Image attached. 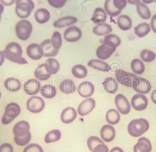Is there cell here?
Listing matches in <instances>:
<instances>
[{
  "mask_svg": "<svg viewBox=\"0 0 156 152\" xmlns=\"http://www.w3.org/2000/svg\"><path fill=\"white\" fill-rule=\"evenodd\" d=\"M27 54L28 56L33 60H39L44 56V51L41 44L32 43L27 48Z\"/></svg>",
  "mask_w": 156,
  "mask_h": 152,
  "instance_id": "obj_15",
  "label": "cell"
},
{
  "mask_svg": "<svg viewBox=\"0 0 156 152\" xmlns=\"http://www.w3.org/2000/svg\"><path fill=\"white\" fill-rule=\"evenodd\" d=\"M5 58L10 61L19 64H28L27 61L23 56L21 46L16 42H11L7 44L3 51Z\"/></svg>",
  "mask_w": 156,
  "mask_h": 152,
  "instance_id": "obj_2",
  "label": "cell"
},
{
  "mask_svg": "<svg viewBox=\"0 0 156 152\" xmlns=\"http://www.w3.org/2000/svg\"><path fill=\"white\" fill-rule=\"evenodd\" d=\"M41 46L43 49L44 56L46 57H55L58 54L59 50H57L52 46L51 40L47 39L42 42Z\"/></svg>",
  "mask_w": 156,
  "mask_h": 152,
  "instance_id": "obj_22",
  "label": "cell"
},
{
  "mask_svg": "<svg viewBox=\"0 0 156 152\" xmlns=\"http://www.w3.org/2000/svg\"><path fill=\"white\" fill-rule=\"evenodd\" d=\"M77 112L73 107H67L64 109L61 115V120L65 124H69L76 119Z\"/></svg>",
  "mask_w": 156,
  "mask_h": 152,
  "instance_id": "obj_21",
  "label": "cell"
},
{
  "mask_svg": "<svg viewBox=\"0 0 156 152\" xmlns=\"http://www.w3.org/2000/svg\"><path fill=\"white\" fill-rule=\"evenodd\" d=\"M61 132L59 130H53L48 132L45 137V142L47 143H54L60 140Z\"/></svg>",
  "mask_w": 156,
  "mask_h": 152,
  "instance_id": "obj_39",
  "label": "cell"
},
{
  "mask_svg": "<svg viewBox=\"0 0 156 152\" xmlns=\"http://www.w3.org/2000/svg\"><path fill=\"white\" fill-rule=\"evenodd\" d=\"M42 96L46 98H52L56 95V89L55 86L51 84L44 85L40 89Z\"/></svg>",
  "mask_w": 156,
  "mask_h": 152,
  "instance_id": "obj_35",
  "label": "cell"
},
{
  "mask_svg": "<svg viewBox=\"0 0 156 152\" xmlns=\"http://www.w3.org/2000/svg\"><path fill=\"white\" fill-rule=\"evenodd\" d=\"M117 24L120 29L123 31H127L132 27L131 18L127 15H122L117 18Z\"/></svg>",
  "mask_w": 156,
  "mask_h": 152,
  "instance_id": "obj_31",
  "label": "cell"
},
{
  "mask_svg": "<svg viewBox=\"0 0 156 152\" xmlns=\"http://www.w3.org/2000/svg\"><path fill=\"white\" fill-rule=\"evenodd\" d=\"M21 113L20 106L16 103H11L6 106L5 113L2 118V123L8 124L18 117Z\"/></svg>",
  "mask_w": 156,
  "mask_h": 152,
  "instance_id": "obj_6",
  "label": "cell"
},
{
  "mask_svg": "<svg viewBox=\"0 0 156 152\" xmlns=\"http://www.w3.org/2000/svg\"><path fill=\"white\" fill-rule=\"evenodd\" d=\"M141 1H142V2H143L145 4H150L154 2L155 0H141Z\"/></svg>",
  "mask_w": 156,
  "mask_h": 152,
  "instance_id": "obj_57",
  "label": "cell"
},
{
  "mask_svg": "<svg viewBox=\"0 0 156 152\" xmlns=\"http://www.w3.org/2000/svg\"><path fill=\"white\" fill-rule=\"evenodd\" d=\"M115 76L117 81L122 85L132 87L133 81L137 76L123 70H117L115 72Z\"/></svg>",
  "mask_w": 156,
  "mask_h": 152,
  "instance_id": "obj_8",
  "label": "cell"
},
{
  "mask_svg": "<svg viewBox=\"0 0 156 152\" xmlns=\"http://www.w3.org/2000/svg\"><path fill=\"white\" fill-rule=\"evenodd\" d=\"M87 65L94 69L103 72H108L111 70V67L109 64L100 60H90L87 63Z\"/></svg>",
  "mask_w": 156,
  "mask_h": 152,
  "instance_id": "obj_23",
  "label": "cell"
},
{
  "mask_svg": "<svg viewBox=\"0 0 156 152\" xmlns=\"http://www.w3.org/2000/svg\"><path fill=\"white\" fill-rule=\"evenodd\" d=\"M133 109L137 111L144 110L148 106L147 98L142 94H137L133 96L131 100Z\"/></svg>",
  "mask_w": 156,
  "mask_h": 152,
  "instance_id": "obj_13",
  "label": "cell"
},
{
  "mask_svg": "<svg viewBox=\"0 0 156 152\" xmlns=\"http://www.w3.org/2000/svg\"><path fill=\"white\" fill-rule=\"evenodd\" d=\"M151 99L152 100V102L156 104V90H155L151 94Z\"/></svg>",
  "mask_w": 156,
  "mask_h": 152,
  "instance_id": "obj_54",
  "label": "cell"
},
{
  "mask_svg": "<svg viewBox=\"0 0 156 152\" xmlns=\"http://www.w3.org/2000/svg\"><path fill=\"white\" fill-rule=\"evenodd\" d=\"M110 152H124L123 150V149L120 147H115L114 148H113Z\"/></svg>",
  "mask_w": 156,
  "mask_h": 152,
  "instance_id": "obj_55",
  "label": "cell"
},
{
  "mask_svg": "<svg viewBox=\"0 0 156 152\" xmlns=\"http://www.w3.org/2000/svg\"><path fill=\"white\" fill-rule=\"evenodd\" d=\"M134 152H151L152 146L150 141L146 137L139 139L137 143L134 146Z\"/></svg>",
  "mask_w": 156,
  "mask_h": 152,
  "instance_id": "obj_19",
  "label": "cell"
},
{
  "mask_svg": "<svg viewBox=\"0 0 156 152\" xmlns=\"http://www.w3.org/2000/svg\"><path fill=\"white\" fill-rule=\"evenodd\" d=\"M77 21L78 18L75 17H63L55 21L54 23V26L56 28H62L75 24Z\"/></svg>",
  "mask_w": 156,
  "mask_h": 152,
  "instance_id": "obj_24",
  "label": "cell"
},
{
  "mask_svg": "<svg viewBox=\"0 0 156 152\" xmlns=\"http://www.w3.org/2000/svg\"><path fill=\"white\" fill-rule=\"evenodd\" d=\"M50 6L55 8L63 7L68 0H47Z\"/></svg>",
  "mask_w": 156,
  "mask_h": 152,
  "instance_id": "obj_46",
  "label": "cell"
},
{
  "mask_svg": "<svg viewBox=\"0 0 156 152\" xmlns=\"http://www.w3.org/2000/svg\"><path fill=\"white\" fill-rule=\"evenodd\" d=\"M140 56L143 61L146 63H150L156 59V54L153 51L144 49L141 51Z\"/></svg>",
  "mask_w": 156,
  "mask_h": 152,
  "instance_id": "obj_41",
  "label": "cell"
},
{
  "mask_svg": "<svg viewBox=\"0 0 156 152\" xmlns=\"http://www.w3.org/2000/svg\"><path fill=\"white\" fill-rule=\"evenodd\" d=\"M51 40L54 48L59 50L62 44V39L61 33L58 32H54Z\"/></svg>",
  "mask_w": 156,
  "mask_h": 152,
  "instance_id": "obj_43",
  "label": "cell"
},
{
  "mask_svg": "<svg viewBox=\"0 0 156 152\" xmlns=\"http://www.w3.org/2000/svg\"><path fill=\"white\" fill-rule=\"evenodd\" d=\"M16 0H0L1 3L5 6H10L12 5Z\"/></svg>",
  "mask_w": 156,
  "mask_h": 152,
  "instance_id": "obj_51",
  "label": "cell"
},
{
  "mask_svg": "<svg viewBox=\"0 0 156 152\" xmlns=\"http://www.w3.org/2000/svg\"><path fill=\"white\" fill-rule=\"evenodd\" d=\"M112 30V27L110 24L103 23L97 24L96 26H94L92 32L96 35L103 36L109 34Z\"/></svg>",
  "mask_w": 156,
  "mask_h": 152,
  "instance_id": "obj_27",
  "label": "cell"
},
{
  "mask_svg": "<svg viewBox=\"0 0 156 152\" xmlns=\"http://www.w3.org/2000/svg\"><path fill=\"white\" fill-rule=\"evenodd\" d=\"M92 152H109V148L108 147L104 144H98L94 148Z\"/></svg>",
  "mask_w": 156,
  "mask_h": 152,
  "instance_id": "obj_49",
  "label": "cell"
},
{
  "mask_svg": "<svg viewBox=\"0 0 156 152\" xmlns=\"http://www.w3.org/2000/svg\"><path fill=\"white\" fill-rule=\"evenodd\" d=\"M23 90L27 95L33 96L37 94L41 88V83L36 79H30L26 81L23 84Z\"/></svg>",
  "mask_w": 156,
  "mask_h": 152,
  "instance_id": "obj_16",
  "label": "cell"
},
{
  "mask_svg": "<svg viewBox=\"0 0 156 152\" xmlns=\"http://www.w3.org/2000/svg\"><path fill=\"white\" fill-rule=\"evenodd\" d=\"M150 31V25L147 23H142L134 27V33L139 38L144 37Z\"/></svg>",
  "mask_w": 156,
  "mask_h": 152,
  "instance_id": "obj_32",
  "label": "cell"
},
{
  "mask_svg": "<svg viewBox=\"0 0 156 152\" xmlns=\"http://www.w3.org/2000/svg\"><path fill=\"white\" fill-rule=\"evenodd\" d=\"M45 102L39 96H32L27 103V107L29 112L32 113L41 112L45 107Z\"/></svg>",
  "mask_w": 156,
  "mask_h": 152,
  "instance_id": "obj_7",
  "label": "cell"
},
{
  "mask_svg": "<svg viewBox=\"0 0 156 152\" xmlns=\"http://www.w3.org/2000/svg\"><path fill=\"white\" fill-rule=\"evenodd\" d=\"M131 69L133 72L140 75L145 71V65L142 60L136 58L132 60L131 63Z\"/></svg>",
  "mask_w": 156,
  "mask_h": 152,
  "instance_id": "obj_38",
  "label": "cell"
},
{
  "mask_svg": "<svg viewBox=\"0 0 156 152\" xmlns=\"http://www.w3.org/2000/svg\"><path fill=\"white\" fill-rule=\"evenodd\" d=\"M127 2L131 5H137L140 2V0H127Z\"/></svg>",
  "mask_w": 156,
  "mask_h": 152,
  "instance_id": "obj_53",
  "label": "cell"
},
{
  "mask_svg": "<svg viewBox=\"0 0 156 152\" xmlns=\"http://www.w3.org/2000/svg\"><path fill=\"white\" fill-rule=\"evenodd\" d=\"M82 33L81 30L76 26H70L64 32L63 37L65 40L69 43H75L80 40Z\"/></svg>",
  "mask_w": 156,
  "mask_h": 152,
  "instance_id": "obj_11",
  "label": "cell"
},
{
  "mask_svg": "<svg viewBox=\"0 0 156 152\" xmlns=\"http://www.w3.org/2000/svg\"><path fill=\"white\" fill-rule=\"evenodd\" d=\"M5 58V56H4L3 51H0V66H1L4 63Z\"/></svg>",
  "mask_w": 156,
  "mask_h": 152,
  "instance_id": "obj_52",
  "label": "cell"
},
{
  "mask_svg": "<svg viewBox=\"0 0 156 152\" xmlns=\"http://www.w3.org/2000/svg\"><path fill=\"white\" fill-rule=\"evenodd\" d=\"M72 73L76 78L83 79L87 76V70L84 65L82 64H77L72 67Z\"/></svg>",
  "mask_w": 156,
  "mask_h": 152,
  "instance_id": "obj_37",
  "label": "cell"
},
{
  "mask_svg": "<svg viewBox=\"0 0 156 152\" xmlns=\"http://www.w3.org/2000/svg\"><path fill=\"white\" fill-rule=\"evenodd\" d=\"M96 106V102L92 98H87L79 104L78 107V114L80 116H85L92 112Z\"/></svg>",
  "mask_w": 156,
  "mask_h": 152,
  "instance_id": "obj_14",
  "label": "cell"
},
{
  "mask_svg": "<svg viewBox=\"0 0 156 152\" xmlns=\"http://www.w3.org/2000/svg\"><path fill=\"white\" fill-rule=\"evenodd\" d=\"M1 91H0V98H1Z\"/></svg>",
  "mask_w": 156,
  "mask_h": 152,
  "instance_id": "obj_58",
  "label": "cell"
},
{
  "mask_svg": "<svg viewBox=\"0 0 156 152\" xmlns=\"http://www.w3.org/2000/svg\"><path fill=\"white\" fill-rule=\"evenodd\" d=\"M136 10L141 18L144 20H149L151 17V14L150 9L146 4L140 2L136 5Z\"/></svg>",
  "mask_w": 156,
  "mask_h": 152,
  "instance_id": "obj_34",
  "label": "cell"
},
{
  "mask_svg": "<svg viewBox=\"0 0 156 152\" xmlns=\"http://www.w3.org/2000/svg\"><path fill=\"white\" fill-rule=\"evenodd\" d=\"M0 152H14L13 146L9 143H4L0 146Z\"/></svg>",
  "mask_w": 156,
  "mask_h": 152,
  "instance_id": "obj_48",
  "label": "cell"
},
{
  "mask_svg": "<svg viewBox=\"0 0 156 152\" xmlns=\"http://www.w3.org/2000/svg\"><path fill=\"white\" fill-rule=\"evenodd\" d=\"M34 76L37 80L40 81H45L50 78V77L51 76V74L45 63L39 65L35 69L34 72Z\"/></svg>",
  "mask_w": 156,
  "mask_h": 152,
  "instance_id": "obj_20",
  "label": "cell"
},
{
  "mask_svg": "<svg viewBox=\"0 0 156 152\" xmlns=\"http://www.w3.org/2000/svg\"><path fill=\"white\" fill-rule=\"evenodd\" d=\"M51 18L49 11L46 8H39L35 13V19L38 24L47 23Z\"/></svg>",
  "mask_w": 156,
  "mask_h": 152,
  "instance_id": "obj_26",
  "label": "cell"
},
{
  "mask_svg": "<svg viewBox=\"0 0 156 152\" xmlns=\"http://www.w3.org/2000/svg\"><path fill=\"white\" fill-rule=\"evenodd\" d=\"M4 86L9 91L16 92L21 88V83L18 79L9 77L5 80Z\"/></svg>",
  "mask_w": 156,
  "mask_h": 152,
  "instance_id": "obj_28",
  "label": "cell"
},
{
  "mask_svg": "<svg viewBox=\"0 0 156 152\" xmlns=\"http://www.w3.org/2000/svg\"><path fill=\"white\" fill-rule=\"evenodd\" d=\"M103 42L109 44L117 48L121 43V40L119 38V37H118L116 35L109 34L108 35H106L104 37Z\"/></svg>",
  "mask_w": 156,
  "mask_h": 152,
  "instance_id": "obj_42",
  "label": "cell"
},
{
  "mask_svg": "<svg viewBox=\"0 0 156 152\" xmlns=\"http://www.w3.org/2000/svg\"><path fill=\"white\" fill-rule=\"evenodd\" d=\"M115 101L117 110L121 114L126 115L130 113L131 106L127 98L124 95L122 94L117 95L115 97Z\"/></svg>",
  "mask_w": 156,
  "mask_h": 152,
  "instance_id": "obj_12",
  "label": "cell"
},
{
  "mask_svg": "<svg viewBox=\"0 0 156 152\" xmlns=\"http://www.w3.org/2000/svg\"><path fill=\"white\" fill-rule=\"evenodd\" d=\"M106 119L109 124L115 125L120 121V116L116 110L110 109L106 113Z\"/></svg>",
  "mask_w": 156,
  "mask_h": 152,
  "instance_id": "obj_36",
  "label": "cell"
},
{
  "mask_svg": "<svg viewBox=\"0 0 156 152\" xmlns=\"http://www.w3.org/2000/svg\"><path fill=\"white\" fill-rule=\"evenodd\" d=\"M154 2H156V0H155V1H154Z\"/></svg>",
  "mask_w": 156,
  "mask_h": 152,
  "instance_id": "obj_59",
  "label": "cell"
},
{
  "mask_svg": "<svg viewBox=\"0 0 156 152\" xmlns=\"http://www.w3.org/2000/svg\"><path fill=\"white\" fill-rule=\"evenodd\" d=\"M150 25L152 31L156 34V14L151 17Z\"/></svg>",
  "mask_w": 156,
  "mask_h": 152,
  "instance_id": "obj_50",
  "label": "cell"
},
{
  "mask_svg": "<svg viewBox=\"0 0 156 152\" xmlns=\"http://www.w3.org/2000/svg\"><path fill=\"white\" fill-rule=\"evenodd\" d=\"M105 90L110 94H115L118 90V83L116 80L113 77H108L103 82Z\"/></svg>",
  "mask_w": 156,
  "mask_h": 152,
  "instance_id": "obj_30",
  "label": "cell"
},
{
  "mask_svg": "<svg viewBox=\"0 0 156 152\" xmlns=\"http://www.w3.org/2000/svg\"><path fill=\"white\" fill-rule=\"evenodd\" d=\"M23 152H44V150L39 144L32 143L26 146Z\"/></svg>",
  "mask_w": 156,
  "mask_h": 152,
  "instance_id": "obj_45",
  "label": "cell"
},
{
  "mask_svg": "<svg viewBox=\"0 0 156 152\" xmlns=\"http://www.w3.org/2000/svg\"><path fill=\"white\" fill-rule=\"evenodd\" d=\"M104 8L106 14L112 17L118 16L122 11L117 9L115 7L113 4V0H106L104 4Z\"/></svg>",
  "mask_w": 156,
  "mask_h": 152,
  "instance_id": "obj_33",
  "label": "cell"
},
{
  "mask_svg": "<svg viewBox=\"0 0 156 152\" xmlns=\"http://www.w3.org/2000/svg\"><path fill=\"white\" fill-rule=\"evenodd\" d=\"M30 129V124L27 121L23 120L16 123L13 128L14 141L16 144L23 146L29 143L32 137Z\"/></svg>",
  "mask_w": 156,
  "mask_h": 152,
  "instance_id": "obj_1",
  "label": "cell"
},
{
  "mask_svg": "<svg viewBox=\"0 0 156 152\" xmlns=\"http://www.w3.org/2000/svg\"><path fill=\"white\" fill-rule=\"evenodd\" d=\"M127 0H113V4L117 9L122 11L126 7Z\"/></svg>",
  "mask_w": 156,
  "mask_h": 152,
  "instance_id": "obj_47",
  "label": "cell"
},
{
  "mask_svg": "<svg viewBox=\"0 0 156 152\" xmlns=\"http://www.w3.org/2000/svg\"><path fill=\"white\" fill-rule=\"evenodd\" d=\"M45 63L47 64L51 75L55 74L59 70L60 64L58 61L55 58H49L47 59L45 61Z\"/></svg>",
  "mask_w": 156,
  "mask_h": 152,
  "instance_id": "obj_40",
  "label": "cell"
},
{
  "mask_svg": "<svg viewBox=\"0 0 156 152\" xmlns=\"http://www.w3.org/2000/svg\"><path fill=\"white\" fill-rule=\"evenodd\" d=\"M78 91V93L81 97L87 98L94 95V87L91 82L83 81L79 84Z\"/></svg>",
  "mask_w": 156,
  "mask_h": 152,
  "instance_id": "obj_17",
  "label": "cell"
},
{
  "mask_svg": "<svg viewBox=\"0 0 156 152\" xmlns=\"http://www.w3.org/2000/svg\"><path fill=\"white\" fill-rule=\"evenodd\" d=\"M76 85L74 81L72 79H65L61 82L59 90L65 94H72L76 91Z\"/></svg>",
  "mask_w": 156,
  "mask_h": 152,
  "instance_id": "obj_25",
  "label": "cell"
},
{
  "mask_svg": "<svg viewBox=\"0 0 156 152\" xmlns=\"http://www.w3.org/2000/svg\"><path fill=\"white\" fill-rule=\"evenodd\" d=\"M132 87L136 92L145 95L150 91L151 86L148 80L137 76L133 81Z\"/></svg>",
  "mask_w": 156,
  "mask_h": 152,
  "instance_id": "obj_9",
  "label": "cell"
},
{
  "mask_svg": "<svg viewBox=\"0 0 156 152\" xmlns=\"http://www.w3.org/2000/svg\"><path fill=\"white\" fill-rule=\"evenodd\" d=\"M16 13L20 18H26L31 15L35 8L32 0H16Z\"/></svg>",
  "mask_w": 156,
  "mask_h": 152,
  "instance_id": "obj_4",
  "label": "cell"
},
{
  "mask_svg": "<svg viewBox=\"0 0 156 152\" xmlns=\"http://www.w3.org/2000/svg\"><path fill=\"white\" fill-rule=\"evenodd\" d=\"M148 121L144 119L132 120L128 124L127 130L130 135L134 137H138L144 134L149 128Z\"/></svg>",
  "mask_w": 156,
  "mask_h": 152,
  "instance_id": "obj_3",
  "label": "cell"
},
{
  "mask_svg": "<svg viewBox=\"0 0 156 152\" xmlns=\"http://www.w3.org/2000/svg\"><path fill=\"white\" fill-rule=\"evenodd\" d=\"M4 11V6L1 3H0V21L1 20V15L2 14Z\"/></svg>",
  "mask_w": 156,
  "mask_h": 152,
  "instance_id": "obj_56",
  "label": "cell"
},
{
  "mask_svg": "<svg viewBox=\"0 0 156 152\" xmlns=\"http://www.w3.org/2000/svg\"><path fill=\"white\" fill-rule=\"evenodd\" d=\"M116 135V130L113 126L110 124H106L101 130V139L105 142L109 143L113 140Z\"/></svg>",
  "mask_w": 156,
  "mask_h": 152,
  "instance_id": "obj_18",
  "label": "cell"
},
{
  "mask_svg": "<svg viewBox=\"0 0 156 152\" xmlns=\"http://www.w3.org/2000/svg\"><path fill=\"white\" fill-rule=\"evenodd\" d=\"M107 14L104 9L96 8L94 11V14L91 20L94 24H98L103 23L106 21Z\"/></svg>",
  "mask_w": 156,
  "mask_h": 152,
  "instance_id": "obj_29",
  "label": "cell"
},
{
  "mask_svg": "<svg viewBox=\"0 0 156 152\" xmlns=\"http://www.w3.org/2000/svg\"><path fill=\"white\" fill-rule=\"evenodd\" d=\"M116 48L109 44L103 42L101 45L96 50V56L101 60H105L109 58L115 52Z\"/></svg>",
  "mask_w": 156,
  "mask_h": 152,
  "instance_id": "obj_10",
  "label": "cell"
},
{
  "mask_svg": "<svg viewBox=\"0 0 156 152\" xmlns=\"http://www.w3.org/2000/svg\"><path fill=\"white\" fill-rule=\"evenodd\" d=\"M104 143L101 139L97 136H90L87 140V144L89 149L92 152L94 148L98 144Z\"/></svg>",
  "mask_w": 156,
  "mask_h": 152,
  "instance_id": "obj_44",
  "label": "cell"
},
{
  "mask_svg": "<svg viewBox=\"0 0 156 152\" xmlns=\"http://www.w3.org/2000/svg\"><path fill=\"white\" fill-rule=\"evenodd\" d=\"M15 30L17 37L21 40L25 41L30 37L33 27L30 21L23 20L16 23Z\"/></svg>",
  "mask_w": 156,
  "mask_h": 152,
  "instance_id": "obj_5",
  "label": "cell"
}]
</instances>
